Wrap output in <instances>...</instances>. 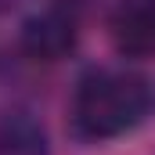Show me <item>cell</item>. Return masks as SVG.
<instances>
[{"label":"cell","mask_w":155,"mask_h":155,"mask_svg":"<svg viewBox=\"0 0 155 155\" xmlns=\"http://www.w3.org/2000/svg\"><path fill=\"white\" fill-rule=\"evenodd\" d=\"M152 112V87L134 72H90L72 97V134L87 144L116 141Z\"/></svg>","instance_id":"cell-1"},{"label":"cell","mask_w":155,"mask_h":155,"mask_svg":"<svg viewBox=\"0 0 155 155\" xmlns=\"http://www.w3.org/2000/svg\"><path fill=\"white\" fill-rule=\"evenodd\" d=\"M76 18L65 11H36L22 22L18 43L33 61H61L76 47Z\"/></svg>","instance_id":"cell-2"},{"label":"cell","mask_w":155,"mask_h":155,"mask_svg":"<svg viewBox=\"0 0 155 155\" xmlns=\"http://www.w3.org/2000/svg\"><path fill=\"white\" fill-rule=\"evenodd\" d=\"M108 40L123 58L155 54V7L148 0H123L108 15Z\"/></svg>","instance_id":"cell-3"},{"label":"cell","mask_w":155,"mask_h":155,"mask_svg":"<svg viewBox=\"0 0 155 155\" xmlns=\"http://www.w3.org/2000/svg\"><path fill=\"white\" fill-rule=\"evenodd\" d=\"M0 155H51L47 126L33 112H7L0 119Z\"/></svg>","instance_id":"cell-4"},{"label":"cell","mask_w":155,"mask_h":155,"mask_svg":"<svg viewBox=\"0 0 155 155\" xmlns=\"http://www.w3.org/2000/svg\"><path fill=\"white\" fill-rule=\"evenodd\" d=\"M148 4H152V7H155V0H148Z\"/></svg>","instance_id":"cell-5"}]
</instances>
